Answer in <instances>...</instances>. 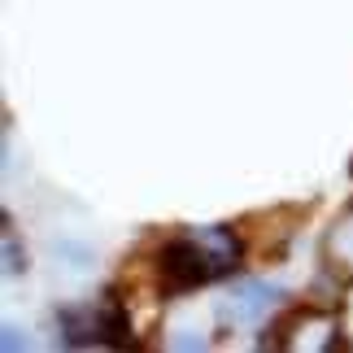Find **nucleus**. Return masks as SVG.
Listing matches in <instances>:
<instances>
[{"mask_svg":"<svg viewBox=\"0 0 353 353\" xmlns=\"http://www.w3.org/2000/svg\"><path fill=\"white\" fill-rule=\"evenodd\" d=\"M240 257H244V240L232 227H205L196 236H174L157 253V288L166 296L196 292L210 279L232 275Z\"/></svg>","mask_w":353,"mask_h":353,"instance_id":"f257e3e1","label":"nucleus"},{"mask_svg":"<svg viewBox=\"0 0 353 353\" xmlns=\"http://www.w3.org/2000/svg\"><path fill=\"white\" fill-rule=\"evenodd\" d=\"M257 345H270V349H332L336 345V314L332 310H319V305H301L292 314H283L270 336L262 332Z\"/></svg>","mask_w":353,"mask_h":353,"instance_id":"f03ea898","label":"nucleus"},{"mask_svg":"<svg viewBox=\"0 0 353 353\" xmlns=\"http://www.w3.org/2000/svg\"><path fill=\"white\" fill-rule=\"evenodd\" d=\"M319 262H323V275H327L336 288L353 283V201L327 223L323 244H319Z\"/></svg>","mask_w":353,"mask_h":353,"instance_id":"7ed1b4c3","label":"nucleus"},{"mask_svg":"<svg viewBox=\"0 0 353 353\" xmlns=\"http://www.w3.org/2000/svg\"><path fill=\"white\" fill-rule=\"evenodd\" d=\"M283 296V288L275 283H262V279H244L232 288V319H244V323H257Z\"/></svg>","mask_w":353,"mask_h":353,"instance_id":"20e7f679","label":"nucleus"},{"mask_svg":"<svg viewBox=\"0 0 353 353\" xmlns=\"http://www.w3.org/2000/svg\"><path fill=\"white\" fill-rule=\"evenodd\" d=\"M5 257H9V262H5V270H9V275H18V270H26V257L18 253V240H13L9 232H5Z\"/></svg>","mask_w":353,"mask_h":353,"instance_id":"39448f33","label":"nucleus"},{"mask_svg":"<svg viewBox=\"0 0 353 353\" xmlns=\"http://www.w3.org/2000/svg\"><path fill=\"white\" fill-rule=\"evenodd\" d=\"M0 332H5V336H0V349H5V353H13V349H26V345H31V341H26V336H18V327H13V323H5V327H0Z\"/></svg>","mask_w":353,"mask_h":353,"instance_id":"423d86ee","label":"nucleus"},{"mask_svg":"<svg viewBox=\"0 0 353 353\" xmlns=\"http://www.w3.org/2000/svg\"><path fill=\"white\" fill-rule=\"evenodd\" d=\"M174 349H201V336H174Z\"/></svg>","mask_w":353,"mask_h":353,"instance_id":"0eeeda50","label":"nucleus"}]
</instances>
